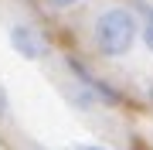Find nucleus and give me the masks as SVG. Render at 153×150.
<instances>
[{"label": "nucleus", "instance_id": "1", "mask_svg": "<svg viewBox=\"0 0 153 150\" xmlns=\"http://www.w3.org/2000/svg\"><path fill=\"white\" fill-rule=\"evenodd\" d=\"M136 41V21H133L129 10L123 7H109V10L99 14L95 21V45L102 55H126Z\"/></svg>", "mask_w": 153, "mask_h": 150}, {"label": "nucleus", "instance_id": "2", "mask_svg": "<svg viewBox=\"0 0 153 150\" xmlns=\"http://www.w3.org/2000/svg\"><path fill=\"white\" fill-rule=\"evenodd\" d=\"M68 65H71V72H75V78H78V85H82V89L92 96V99H99V102H119V92H116L109 82H102L99 75H92V72L82 65V61L71 58Z\"/></svg>", "mask_w": 153, "mask_h": 150}, {"label": "nucleus", "instance_id": "3", "mask_svg": "<svg viewBox=\"0 0 153 150\" xmlns=\"http://www.w3.org/2000/svg\"><path fill=\"white\" fill-rule=\"evenodd\" d=\"M10 45H14L17 55H24V58H44V51H48V41L41 38V31L27 28V24H17L10 31Z\"/></svg>", "mask_w": 153, "mask_h": 150}, {"label": "nucleus", "instance_id": "4", "mask_svg": "<svg viewBox=\"0 0 153 150\" xmlns=\"http://www.w3.org/2000/svg\"><path fill=\"white\" fill-rule=\"evenodd\" d=\"M143 14H146V28H143V41H146V48L153 51V7H143Z\"/></svg>", "mask_w": 153, "mask_h": 150}, {"label": "nucleus", "instance_id": "5", "mask_svg": "<svg viewBox=\"0 0 153 150\" xmlns=\"http://www.w3.org/2000/svg\"><path fill=\"white\" fill-rule=\"evenodd\" d=\"M4 113H7V92L0 89V116H4Z\"/></svg>", "mask_w": 153, "mask_h": 150}, {"label": "nucleus", "instance_id": "6", "mask_svg": "<svg viewBox=\"0 0 153 150\" xmlns=\"http://www.w3.org/2000/svg\"><path fill=\"white\" fill-rule=\"evenodd\" d=\"M51 4H55V7H71L75 0H51Z\"/></svg>", "mask_w": 153, "mask_h": 150}, {"label": "nucleus", "instance_id": "7", "mask_svg": "<svg viewBox=\"0 0 153 150\" xmlns=\"http://www.w3.org/2000/svg\"><path fill=\"white\" fill-rule=\"evenodd\" d=\"M75 150H102V147H75Z\"/></svg>", "mask_w": 153, "mask_h": 150}, {"label": "nucleus", "instance_id": "8", "mask_svg": "<svg viewBox=\"0 0 153 150\" xmlns=\"http://www.w3.org/2000/svg\"><path fill=\"white\" fill-rule=\"evenodd\" d=\"M150 92H153V82H150Z\"/></svg>", "mask_w": 153, "mask_h": 150}]
</instances>
